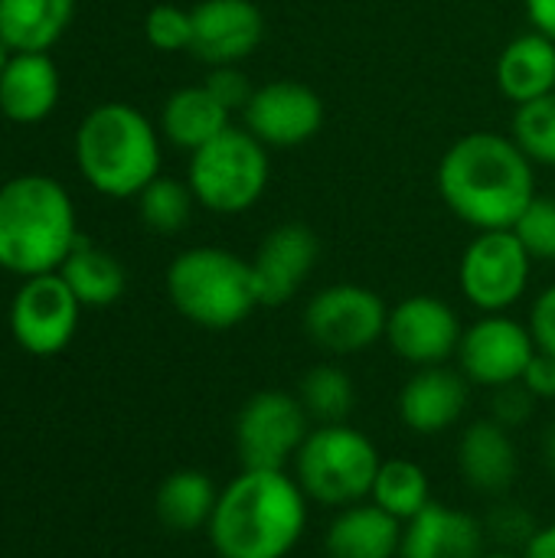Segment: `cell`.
I'll return each instance as SVG.
<instances>
[{
	"instance_id": "6da1fadb",
	"label": "cell",
	"mask_w": 555,
	"mask_h": 558,
	"mask_svg": "<svg viewBox=\"0 0 555 558\" xmlns=\"http://www.w3.org/2000/svg\"><path fill=\"white\" fill-rule=\"evenodd\" d=\"M533 160L514 137L497 131H471L458 137L438 160L435 186L451 216L478 232L510 229L536 199Z\"/></svg>"
},
{
	"instance_id": "7a4b0ae2",
	"label": "cell",
	"mask_w": 555,
	"mask_h": 558,
	"mask_svg": "<svg viewBox=\"0 0 555 558\" xmlns=\"http://www.w3.org/2000/svg\"><path fill=\"white\" fill-rule=\"evenodd\" d=\"M307 507L294 474L242 468L219 487L209 546L219 558H288L307 533Z\"/></svg>"
},
{
	"instance_id": "3957f363",
	"label": "cell",
	"mask_w": 555,
	"mask_h": 558,
	"mask_svg": "<svg viewBox=\"0 0 555 558\" xmlns=\"http://www.w3.org/2000/svg\"><path fill=\"white\" fill-rule=\"evenodd\" d=\"M69 190L46 173H20L0 186V268L20 278L59 271L79 245Z\"/></svg>"
},
{
	"instance_id": "277c9868",
	"label": "cell",
	"mask_w": 555,
	"mask_h": 558,
	"mask_svg": "<svg viewBox=\"0 0 555 558\" xmlns=\"http://www.w3.org/2000/svg\"><path fill=\"white\" fill-rule=\"evenodd\" d=\"M75 163L95 193L131 199L160 177V134L134 105H95L75 128Z\"/></svg>"
},
{
	"instance_id": "5b68a950",
	"label": "cell",
	"mask_w": 555,
	"mask_h": 558,
	"mask_svg": "<svg viewBox=\"0 0 555 558\" xmlns=\"http://www.w3.org/2000/svg\"><path fill=\"white\" fill-rule=\"evenodd\" d=\"M167 298L203 330H232L262 307L252 262L219 245L180 252L167 268Z\"/></svg>"
},
{
	"instance_id": "8992f818",
	"label": "cell",
	"mask_w": 555,
	"mask_h": 558,
	"mask_svg": "<svg viewBox=\"0 0 555 558\" xmlns=\"http://www.w3.org/2000/svg\"><path fill=\"white\" fill-rule=\"evenodd\" d=\"M383 454L373 438L350 422L314 425L294 458V481L304 497L327 510H343L370 500Z\"/></svg>"
},
{
	"instance_id": "52a82bcc",
	"label": "cell",
	"mask_w": 555,
	"mask_h": 558,
	"mask_svg": "<svg viewBox=\"0 0 555 558\" xmlns=\"http://www.w3.org/2000/svg\"><path fill=\"white\" fill-rule=\"evenodd\" d=\"M268 147L245 128H226L216 141L190 154L186 183L196 203L216 216L249 213L268 190Z\"/></svg>"
},
{
	"instance_id": "ba28073f",
	"label": "cell",
	"mask_w": 555,
	"mask_h": 558,
	"mask_svg": "<svg viewBox=\"0 0 555 558\" xmlns=\"http://www.w3.org/2000/svg\"><path fill=\"white\" fill-rule=\"evenodd\" d=\"M311 428L314 422L307 418L298 392L262 389L249 396L232 428L239 464L258 471H288Z\"/></svg>"
},
{
	"instance_id": "9c48e42d",
	"label": "cell",
	"mask_w": 555,
	"mask_h": 558,
	"mask_svg": "<svg viewBox=\"0 0 555 558\" xmlns=\"http://www.w3.org/2000/svg\"><path fill=\"white\" fill-rule=\"evenodd\" d=\"M389 307L386 301L353 281L321 288L304 307L307 340L330 356H357L386 340Z\"/></svg>"
},
{
	"instance_id": "30bf717a",
	"label": "cell",
	"mask_w": 555,
	"mask_h": 558,
	"mask_svg": "<svg viewBox=\"0 0 555 558\" xmlns=\"http://www.w3.org/2000/svg\"><path fill=\"white\" fill-rule=\"evenodd\" d=\"M533 258L510 229L478 232L458 265V288L481 314H507L527 298Z\"/></svg>"
},
{
	"instance_id": "8fae6325",
	"label": "cell",
	"mask_w": 555,
	"mask_h": 558,
	"mask_svg": "<svg viewBox=\"0 0 555 558\" xmlns=\"http://www.w3.org/2000/svg\"><path fill=\"white\" fill-rule=\"evenodd\" d=\"M533 356L536 340L527 324L510 314H481L471 327H464L455 360L471 386L494 392L520 383Z\"/></svg>"
},
{
	"instance_id": "7c38bea8",
	"label": "cell",
	"mask_w": 555,
	"mask_h": 558,
	"mask_svg": "<svg viewBox=\"0 0 555 558\" xmlns=\"http://www.w3.org/2000/svg\"><path fill=\"white\" fill-rule=\"evenodd\" d=\"M82 304L59 271L23 278L20 291L10 304V330L13 340L33 356L62 353L79 330Z\"/></svg>"
},
{
	"instance_id": "4fadbf2b",
	"label": "cell",
	"mask_w": 555,
	"mask_h": 558,
	"mask_svg": "<svg viewBox=\"0 0 555 558\" xmlns=\"http://www.w3.org/2000/svg\"><path fill=\"white\" fill-rule=\"evenodd\" d=\"M464 324L458 311L435 294H409L389 307L386 343L412 369L445 366L458 356Z\"/></svg>"
},
{
	"instance_id": "5bb4252c",
	"label": "cell",
	"mask_w": 555,
	"mask_h": 558,
	"mask_svg": "<svg viewBox=\"0 0 555 558\" xmlns=\"http://www.w3.org/2000/svg\"><path fill=\"white\" fill-rule=\"evenodd\" d=\"M242 121L265 147H301L324 128V98L304 82L275 78L255 88Z\"/></svg>"
},
{
	"instance_id": "9a60e30c",
	"label": "cell",
	"mask_w": 555,
	"mask_h": 558,
	"mask_svg": "<svg viewBox=\"0 0 555 558\" xmlns=\"http://www.w3.org/2000/svg\"><path fill=\"white\" fill-rule=\"evenodd\" d=\"M317 258H321V239L311 226H304V222L275 226L258 242L255 255L249 258L252 271H255L262 307L288 304L304 288L311 271L317 268Z\"/></svg>"
},
{
	"instance_id": "2e32d148",
	"label": "cell",
	"mask_w": 555,
	"mask_h": 558,
	"mask_svg": "<svg viewBox=\"0 0 555 558\" xmlns=\"http://www.w3.org/2000/svg\"><path fill=\"white\" fill-rule=\"evenodd\" d=\"M190 13V52L209 69L245 62L265 39V13L255 0H200Z\"/></svg>"
},
{
	"instance_id": "e0dca14e",
	"label": "cell",
	"mask_w": 555,
	"mask_h": 558,
	"mask_svg": "<svg viewBox=\"0 0 555 558\" xmlns=\"http://www.w3.org/2000/svg\"><path fill=\"white\" fill-rule=\"evenodd\" d=\"M471 399V383L455 366L415 369L399 392V422L419 438H438L451 432Z\"/></svg>"
},
{
	"instance_id": "ac0fdd59",
	"label": "cell",
	"mask_w": 555,
	"mask_h": 558,
	"mask_svg": "<svg viewBox=\"0 0 555 558\" xmlns=\"http://www.w3.org/2000/svg\"><path fill=\"white\" fill-rule=\"evenodd\" d=\"M484 520L471 510L432 500L422 513L402 523L399 558H481L487 549Z\"/></svg>"
},
{
	"instance_id": "d6986e66",
	"label": "cell",
	"mask_w": 555,
	"mask_h": 558,
	"mask_svg": "<svg viewBox=\"0 0 555 558\" xmlns=\"http://www.w3.org/2000/svg\"><path fill=\"white\" fill-rule=\"evenodd\" d=\"M455 454L461 481L481 497H504L520 477V451L514 432L500 428L494 418L464 425Z\"/></svg>"
},
{
	"instance_id": "ffe728a7",
	"label": "cell",
	"mask_w": 555,
	"mask_h": 558,
	"mask_svg": "<svg viewBox=\"0 0 555 558\" xmlns=\"http://www.w3.org/2000/svg\"><path fill=\"white\" fill-rule=\"evenodd\" d=\"M59 105V69L46 52H10L0 72V111L13 124H39Z\"/></svg>"
},
{
	"instance_id": "44dd1931",
	"label": "cell",
	"mask_w": 555,
	"mask_h": 558,
	"mask_svg": "<svg viewBox=\"0 0 555 558\" xmlns=\"http://www.w3.org/2000/svg\"><path fill=\"white\" fill-rule=\"evenodd\" d=\"M402 523L373 500L343 507L324 530L327 558H399Z\"/></svg>"
},
{
	"instance_id": "7402d4cb",
	"label": "cell",
	"mask_w": 555,
	"mask_h": 558,
	"mask_svg": "<svg viewBox=\"0 0 555 558\" xmlns=\"http://www.w3.org/2000/svg\"><path fill=\"white\" fill-rule=\"evenodd\" d=\"M497 88L507 101L527 105L555 92V39L540 29L510 39L497 59Z\"/></svg>"
},
{
	"instance_id": "603a6c76",
	"label": "cell",
	"mask_w": 555,
	"mask_h": 558,
	"mask_svg": "<svg viewBox=\"0 0 555 558\" xmlns=\"http://www.w3.org/2000/svg\"><path fill=\"white\" fill-rule=\"evenodd\" d=\"M226 128H232V111L206 85L177 88L160 108V134L186 154L206 147Z\"/></svg>"
},
{
	"instance_id": "cb8c5ba5",
	"label": "cell",
	"mask_w": 555,
	"mask_h": 558,
	"mask_svg": "<svg viewBox=\"0 0 555 558\" xmlns=\"http://www.w3.org/2000/svg\"><path fill=\"white\" fill-rule=\"evenodd\" d=\"M75 16V0H0V39L10 52H49Z\"/></svg>"
},
{
	"instance_id": "d4e9b609",
	"label": "cell",
	"mask_w": 555,
	"mask_h": 558,
	"mask_svg": "<svg viewBox=\"0 0 555 558\" xmlns=\"http://www.w3.org/2000/svg\"><path fill=\"white\" fill-rule=\"evenodd\" d=\"M219 500V487L206 471L196 468H183L173 471L160 481L157 497H154V510L157 520L173 530V533H196L209 526V517L216 510Z\"/></svg>"
},
{
	"instance_id": "484cf974",
	"label": "cell",
	"mask_w": 555,
	"mask_h": 558,
	"mask_svg": "<svg viewBox=\"0 0 555 558\" xmlns=\"http://www.w3.org/2000/svg\"><path fill=\"white\" fill-rule=\"evenodd\" d=\"M59 275L72 288V294L79 298L82 307H108L124 294V284H128L121 262L111 252H105L85 239H79V245L69 252Z\"/></svg>"
},
{
	"instance_id": "4316f807",
	"label": "cell",
	"mask_w": 555,
	"mask_h": 558,
	"mask_svg": "<svg viewBox=\"0 0 555 558\" xmlns=\"http://www.w3.org/2000/svg\"><path fill=\"white\" fill-rule=\"evenodd\" d=\"M370 500L399 523H409L432 504V477L412 458H383Z\"/></svg>"
},
{
	"instance_id": "83f0119b",
	"label": "cell",
	"mask_w": 555,
	"mask_h": 558,
	"mask_svg": "<svg viewBox=\"0 0 555 558\" xmlns=\"http://www.w3.org/2000/svg\"><path fill=\"white\" fill-rule=\"evenodd\" d=\"M298 399L314 425H337V422H350L357 409V386L343 366L317 363L301 376Z\"/></svg>"
},
{
	"instance_id": "f1b7e54d",
	"label": "cell",
	"mask_w": 555,
	"mask_h": 558,
	"mask_svg": "<svg viewBox=\"0 0 555 558\" xmlns=\"http://www.w3.org/2000/svg\"><path fill=\"white\" fill-rule=\"evenodd\" d=\"M134 199H137L141 222L157 235H177L180 229H186L193 206H196L190 183L177 177H164V173L154 177Z\"/></svg>"
},
{
	"instance_id": "f546056e",
	"label": "cell",
	"mask_w": 555,
	"mask_h": 558,
	"mask_svg": "<svg viewBox=\"0 0 555 558\" xmlns=\"http://www.w3.org/2000/svg\"><path fill=\"white\" fill-rule=\"evenodd\" d=\"M510 137L533 163L555 170V92L536 101L517 105L510 121Z\"/></svg>"
},
{
	"instance_id": "4dcf8cb0",
	"label": "cell",
	"mask_w": 555,
	"mask_h": 558,
	"mask_svg": "<svg viewBox=\"0 0 555 558\" xmlns=\"http://www.w3.org/2000/svg\"><path fill=\"white\" fill-rule=\"evenodd\" d=\"M533 262H555V199L536 196L510 226Z\"/></svg>"
},
{
	"instance_id": "1f68e13d",
	"label": "cell",
	"mask_w": 555,
	"mask_h": 558,
	"mask_svg": "<svg viewBox=\"0 0 555 558\" xmlns=\"http://www.w3.org/2000/svg\"><path fill=\"white\" fill-rule=\"evenodd\" d=\"M144 36L160 52H190L193 43V13L177 3H157L144 16Z\"/></svg>"
},
{
	"instance_id": "d6a6232c",
	"label": "cell",
	"mask_w": 555,
	"mask_h": 558,
	"mask_svg": "<svg viewBox=\"0 0 555 558\" xmlns=\"http://www.w3.org/2000/svg\"><path fill=\"white\" fill-rule=\"evenodd\" d=\"M533 412H536V399L530 396V389L523 383L500 386V389L491 392V412H487V418H494L507 432L523 428L533 418Z\"/></svg>"
},
{
	"instance_id": "836d02e7",
	"label": "cell",
	"mask_w": 555,
	"mask_h": 558,
	"mask_svg": "<svg viewBox=\"0 0 555 558\" xmlns=\"http://www.w3.org/2000/svg\"><path fill=\"white\" fill-rule=\"evenodd\" d=\"M484 530H487V536H494L497 543H504V549L514 553V546L523 549L530 543V536L536 533V523H533V517L520 504H500L484 520Z\"/></svg>"
},
{
	"instance_id": "e575fe53",
	"label": "cell",
	"mask_w": 555,
	"mask_h": 558,
	"mask_svg": "<svg viewBox=\"0 0 555 558\" xmlns=\"http://www.w3.org/2000/svg\"><path fill=\"white\" fill-rule=\"evenodd\" d=\"M203 85L216 95V101L219 105H226L232 114L239 111H245V105L252 101V95H255V85L249 82V75L239 69V65H213L209 69V75L203 78Z\"/></svg>"
},
{
	"instance_id": "d590c367",
	"label": "cell",
	"mask_w": 555,
	"mask_h": 558,
	"mask_svg": "<svg viewBox=\"0 0 555 558\" xmlns=\"http://www.w3.org/2000/svg\"><path fill=\"white\" fill-rule=\"evenodd\" d=\"M533 340H536V350L540 353H550L555 356V284L543 288L530 307V320H527Z\"/></svg>"
},
{
	"instance_id": "8d00e7d4",
	"label": "cell",
	"mask_w": 555,
	"mask_h": 558,
	"mask_svg": "<svg viewBox=\"0 0 555 558\" xmlns=\"http://www.w3.org/2000/svg\"><path fill=\"white\" fill-rule=\"evenodd\" d=\"M527 389H530V396L536 399V402H553L555 399V356L550 353H540L536 350V356L530 360V366H527V373H523V379H520Z\"/></svg>"
},
{
	"instance_id": "74e56055",
	"label": "cell",
	"mask_w": 555,
	"mask_h": 558,
	"mask_svg": "<svg viewBox=\"0 0 555 558\" xmlns=\"http://www.w3.org/2000/svg\"><path fill=\"white\" fill-rule=\"evenodd\" d=\"M523 558H555V520L536 526V533L530 536V543L523 546Z\"/></svg>"
},
{
	"instance_id": "f35d334b",
	"label": "cell",
	"mask_w": 555,
	"mask_h": 558,
	"mask_svg": "<svg viewBox=\"0 0 555 558\" xmlns=\"http://www.w3.org/2000/svg\"><path fill=\"white\" fill-rule=\"evenodd\" d=\"M523 3H527V16H530L533 29L555 39V0H523Z\"/></svg>"
},
{
	"instance_id": "ab89813d",
	"label": "cell",
	"mask_w": 555,
	"mask_h": 558,
	"mask_svg": "<svg viewBox=\"0 0 555 558\" xmlns=\"http://www.w3.org/2000/svg\"><path fill=\"white\" fill-rule=\"evenodd\" d=\"M540 458H543L546 474L555 481V418L543 428V435H540Z\"/></svg>"
},
{
	"instance_id": "60d3db41",
	"label": "cell",
	"mask_w": 555,
	"mask_h": 558,
	"mask_svg": "<svg viewBox=\"0 0 555 558\" xmlns=\"http://www.w3.org/2000/svg\"><path fill=\"white\" fill-rule=\"evenodd\" d=\"M481 558H523V556H517V553H510V549H497V553H484Z\"/></svg>"
},
{
	"instance_id": "b9f144b4",
	"label": "cell",
	"mask_w": 555,
	"mask_h": 558,
	"mask_svg": "<svg viewBox=\"0 0 555 558\" xmlns=\"http://www.w3.org/2000/svg\"><path fill=\"white\" fill-rule=\"evenodd\" d=\"M7 59H10V49H7V43L0 39V72H3V65H7Z\"/></svg>"
}]
</instances>
